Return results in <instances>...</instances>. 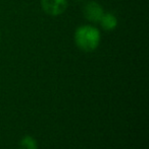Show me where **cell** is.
<instances>
[{
    "label": "cell",
    "instance_id": "cell-2",
    "mask_svg": "<svg viewBox=\"0 0 149 149\" xmlns=\"http://www.w3.org/2000/svg\"><path fill=\"white\" fill-rule=\"evenodd\" d=\"M41 5L43 10L49 15H59L68 7L66 0H42Z\"/></svg>",
    "mask_w": 149,
    "mask_h": 149
},
{
    "label": "cell",
    "instance_id": "cell-1",
    "mask_svg": "<svg viewBox=\"0 0 149 149\" xmlns=\"http://www.w3.org/2000/svg\"><path fill=\"white\" fill-rule=\"evenodd\" d=\"M75 42L81 50L92 52L99 45L100 33L95 28L89 26H81L75 33Z\"/></svg>",
    "mask_w": 149,
    "mask_h": 149
},
{
    "label": "cell",
    "instance_id": "cell-4",
    "mask_svg": "<svg viewBox=\"0 0 149 149\" xmlns=\"http://www.w3.org/2000/svg\"><path fill=\"white\" fill-rule=\"evenodd\" d=\"M99 22L101 24L102 29L105 31L113 30V29L117 28V18H115V16L112 13H104Z\"/></svg>",
    "mask_w": 149,
    "mask_h": 149
},
{
    "label": "cell",
    "instance_id": "cell-5",
    "mask_svg": "<svg viewBox=\"0 0 149 149\" xmlns=\"http://www.w3.org/2000/svg\"><path fill=\"white\" fill-rule=\"evenodd\" d=\"M20 149H37V141L35 138H33L30 135H26L22 140H20Z\"/></svg>",
    "mask_w": 149,
    "mask_h": 149
},
{
    "label": "cell",
    "instance_id": "cell-3",
    "mask_svg": "<svg viewBox=\"0 0 149 149\" xmlns=\"http://www.w3.org/2000/svg\"><path fill=\"white\" fill-rule=\"evenodd\" d=\"M104 14L103 8L95 1L87 3L84 7V15L88 20L93 22H99L102 15Z\"/></svg>",
    "mask_w": 149,
    "mask_h": 149
},
{
    "label": "cell",
    "instance_id": "cell-6",
    "mask_svg": "<svg viewBox=\"0 0 149 149\" xmlns=\"http://www.w3.org/2000/svg\"><path fill=\"white\" fill-rule=\"evenodd\" d=\"M76 1H79V2H82V1H85V0H76Z\"/></svg>",
    "mask_w": 149,
    "mask_h": 149
}]
</instances>
